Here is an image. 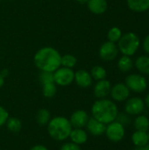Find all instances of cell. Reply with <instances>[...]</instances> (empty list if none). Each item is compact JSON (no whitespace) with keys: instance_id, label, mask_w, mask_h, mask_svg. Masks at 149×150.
<instances>
[{"instance_id":"2e32d148","label":"cell","mask_w":149,"mask_h":150,"mask_svg":"<svg viewBox=\"0 0 149 150\" xmlns=\"http://www.w3.org/2000/svg\"><path fill=\"white\" fill-rule=\"evenodd\" d=\"M87 5L90 11L96 15L105 13L108 8V3L106 0H89Z\"/></svg>"},{"instance_id":"4fadbf2b","label":"cell","mask_w":149,"mask_h":150,"mask_svg":"<svg viewBox=\"0 0 149 150\" xmlns=\"http://www.w3.org/2000/svg\"><path fill=\"white\" fill-rule=\"evenodd\" d=\"M74 82L81 88L86 89L91 86L93 79L90 72L85 69H79L75 72Z\"/></svg>"},{"instance_id":"9a60e30c","label":"cell","mask_w":149,"mask_h":150,"mask_svg":"<svg viewBox=\"0 0 149 150\" xmlns=\"http://www.w3.org/2000/svg\"><path fill=\"white\" fill-rule=\"evenodd\" d=\"M68 139H70L71 142L76 145H83L87 142L89 139L88 132L85 131L83 128H72Z\"/></svg>"},{"instance_id":"7bdbcfd3","label":"cell","mask_w":149,"mask_h":150,"mask_svg":"<svg viewBox=\"0 0 149 150\" xmlns=\"http://www.w3.org/2000/svg\"><path fill=\"white\" fill-rule=\"evenodd\" d=\"M0 150H1V147H0Z\"/></svg>"},{"instance_id":"8992f818","label":"cell","mask_w":149,"mask_h":150,"mask_svg":"<svg viewBox=\"0 0 149 150\" xmlns=\"http://www.w3.org/2000/svg\"><path fill=\"white\" fill-rule=\"evenodd\" d=\"M105 134L107 139L112 142H119L123 140L126 134L125 126H123L119 121L115 120L112 123L106 125Z\"/></svg>"},{"instance_id":"ba28073f","label":"cell","mask_w":149,"mask_h":150,"mask_svg":"<svg viewBox=\"0 0 149 150\" xmlns=\"http://www.w3.org/2000/svg\"><path fill=\"white\" fill-rule=\"evenodd\" d=\"M144 100L138 97H133L126 100L125 112L129 116H138L145 110Z\"/></svg>"},{"instance_id":"d6a6232c","label":"cell","mask_w":149,"mask_h":150,"mask_svg":"<svg viewBox=\"0 0 149 150\" xmlns=\"http://www.w3.org/2000/svg\"><path fill=\"white\" fill-rule=\"evenodd\" d=\"M29 150H48V149L44 145L37 144V145H34L33 147H32Z\"/></svg>"},{"instance_id":"d590c367","label":"cell","mask_w":149,"mask_h":150,"mask_svg":"<svg viewBox=\"0 0 149 150\" xmlns=\"http://www.w3.org/2000/svg\"><path fill=\"white\" fill-rule=\"evenodd\" d=\"M4 77L1 75V73H0V89L3 87V85L4 84Z\"/></svg>"},{"instance_id":"5bb4252c","label":"cell","mask_w":149,"mask_h":150,"mask_svg":"<svg viewBox=\"0 0 149 150\" xmlns=\"http://www.w3.org/2000/svg\"><path fill=\"white\" fill-rule=\"evenodd\" d=\"M85 127L89 134H90L93 136L97 137V136H101V135L105 134L106 125H105L104 123L98 121L97 120H96L92 117V118L89 119Z\"/></svg>"},{"instance_id":"5b68a950","label":"cell","mask_w":149,"mask_h":150,"mask_svg":"<svg viewBox=\"0 0 149 150\" xmlns=\"http://www.w3.org/2000/svg\"><path fill=\"white\" fill-rule=\"evenodd\" d=\"M125 84L128 87L130 91L135 93H142L145 91L148 86V80L140 74H131L126 76Z\"/></svg>"},{"instance_id":"83f0119b","label":"cell","mask_w":149,"mask_h":150,"mask_svg":"<svg viewBox=\"0 0 149 150\" xmlns=\"http://www.w3.org/2000/svg\"><path fill=\"white\" fill-rule=\"evenodd\" d=\"M40 82L42 84L47 83H53L54 80V73L53 72H47V71H40L39 76Z\"/></svg>"},{"instance_id":"484cf974","label":"cell","mask_w":149,"mask_h":150,"mask_svg":"<svg viewBox=\"0 0 149 150\" xmlns=\"http://www.w3.org/2000/svg\"><path fill=\"white\" fill-rule=\"evenodd\" d=\"M77 63V59L76 56L70 54H67L64 55H61V66L68 68V69H73Z\"/></svg>"},{"instance_id":"d6986e66","label":"cell","mask_w":149,"mask_h":150,"mask_svg":"<svg viewBox=\"0 0 149 150\" xmlns=\"http://www.w3.org/2000/svg\"><path fill=\"white\" fill-rule=\"evenodd\" d=\"M133 64L140 73L143 75H149V56H139L135 60Z\"/></svg>"},{"instance_id":"e575fe53","label":"cell","mask_w":149,"mask_h":150,"mask_svg":"<svg viewBox=\"0 0 149 150\" xmlns=\"http://www.w3.org/2000/svg\"><path fill=\"white\" fill-rule=\"evenodd\" d=\"M0 73H1V75H2V76H3L4 77V78H5V77H6V76H7L9 75V71H8V69H3V70H2V71L0 72Z\"/></svg>"},{"instance_id":"ac0fdd59","label":"cell","mask_w":149,"mask_h":150,"mask_svg":"<svg viewBox=\"0 0 149 150\" xmlns=\"http://www.w3.org/2000/svg\"><path fill=\"white\" fill-rule=\"evenodd\" d=\"M132 142L135 147L142 148L149 143L148 132L143 131H135L132 135Z\"/></svg>"},{"instance_id":"6da1fadb","label":"cell","mask_w":149,"mask_h":150,"mask_svg":"<svg viewBox=\"0 0 149 150\" xmlns=\"http://www.w3.org/2000/svg\"><path fill=\"white\" fill-rule=\"evenodd\" d=\"M60 53L52 47H44L39 49L33 57L35 66L40 71L54 72L61 67Z\"/></svg>"},{"instance_id":"60d3db41","label":"cell","mask_w":149,"mask_h":150,"mask_svg":"<svg viewBox=\"0 0 149 150\" xmlns=\"http://www.w3.org/2000/svg\"><path fill=\"white\" fill-rule=\"evenodd\" d=\"M148 86H149V78H148Z\"/></svg>"},{"instance_id":"f546056e","label":"cell","mask_w":149,"mask_h":150,"mask_svg":"<svg viewBox=\"0 0 149 150\" xmlns=\"http://www.w3.org/2000/svg\"><path fill=\"white\" fill-rule=\"evenodd\" d=\"M60 150H82L79 145H76L73 142H66L62 144L60 148Z\"/></svg>"},{"instance_id":"30bf717a","label":"cell","mask_w":149,"mask_h":150,"mask_svg":"<svg viewBox=\"0 0 149 150\" xmlns=\"http://www.w3.org/2000/svg\"><path fill=\"white\" fill-rule=\"evenodd\" d=\"M110 95H111L112 98L113 99V101L124 102L129 98L130 90L125 83H116L115 85L112 86Z\"/></svg>"},{"instance_id":"cb8c5ba5","label":"cell","mask_w":149,"mask_h":150,"mask_svg":"<svg viewBox=\"0 0 149 150\" xmlns=\"http://www.w3.org/2000/svg\"><path fill=\"white\" fill-rule=\"evenodd\" d=\"M57 85L54 82L42 84V94L47 98H52L56 95Z\"/></svg>"},{"instance_id":"9c48e42d","label":"cell","mask_w":149,"mask_h":150,"mask_svg":"<svg viewBox=\"0 0 149 150\" xmlns=\"http://www.w3.org/2000/svg\"><path fill=\"white\" fill-rule=\"evenodd\" d=\"M119 54V48L116 43L111 41L104 42L99 48V56L102 60L110 62L114 60Z\"/></svg>"},{"instance_id":"ffe728a7","label":"cell","mask_w":149,"mask_h":150,"mask_svg":"<svg viewBox=\"0 0 149 150\" xmlns=\"http://www.w3.org/2000/svg\"><path fill=\"white\" fill-rule=\"evenodd\" d=\"M133 127L135 130L137 131H143V132H148L149 130V119L143 115L140 114L136 116L133 121Z\"/></svg>"},{"instance_id":"3957f363","label":"cell","mask_w":149,"mask_h":150,"mask_svg":"<svg viewBox=\"0 0 149 150\" xmlns=\"http://www.w3.org/2000/svg\"><path fill=\"white\" fill-rule=\"evenodd\" d=\"M72 128L69 120L64 116L54 117L47 125L49 137L56 142H64L68 139Z\"/></svg>"},{"instance_id":"277c9868","label":"cell","mask_w":149,"mask_h":150,"mask_svg":"<svg viewBox=\"0 0 149 150\" xmlns=\"http://www.w3.org/2000/svg\"><path fill=\"white\" fill-rule=\"evenodd\" d=\"M141 41L138 35L134 33L129 32L122 34L120 40L118 41V48L123 55L132 56L139 49Z\"/></svg>"},{"instance_id":"836d02e7","label":"cell","mask_w":149,"mask_h":150,"mask_svg":"<svg viewBox=\"0 0 149 150\" xmlns=\"http://www.w3.org/2000/svg\"><path fill=\"white\" fill-rule=\"evenodd\" d=\"M144 104H145V106L149 109V93L147 94V96H146V98L144 99Z\"/></svg>"},{"instance_id":"ab89813d","label":"cell","mask_w":149,"mask_h":150,"mask_svg":"<svg viewBox=\"0 0 149 150\" xmlns=\"http://www.w3.org/2000/svg\"><path fill=\"white\" fill-rule=\"evenodd\" d=\"M148 141H149V130H148Z\"/></svg>"},{"instance_id":"7c38bea8","label":"cell","mask_w":149,"mask_h":150,"mask_svg":"<svg viewBox=\"0 0 149 150\" xmlns=\"http://www.w3.org/2000/svg\"><path fill=\"white\" fill-rule=\"evenodd\" d=\"M111 89H112L111 82L106 79H104V80L97 81L93 88V92L97 99L106 98L110 95Z\"/></svg>"},{"instance_id":"7402d4cb","label":"cell","mask_w":149,"mask_h":150,"mask_svg":"<svg viewBox=\"0 0 149 150\" xmlns=\"http://www.w3.org/2000/svg\"><path fill=\"white\" fill-rule=\"evenodd\" d=\"M7 129L9 132L13 133V134H18L21 131L22 129V121L16 117H9L6 124H5Z\"/></svg>"},{"instance_id":"4316f807","label":"cell","mask_w":149,"mask_h":150,"mask_svg":"<svg viewBox=\"0 0 149 150\" xmlns=\"http://www.w3.org/2000/svg\"><path fill=\"white\" fill-rule=\"evenodd\" d=\"M121 36H122V32H121L120 28H119L117 26L112 27L108 31V33H107L108 40L111 41V42H113V43L118 42L120 40Z\"/></svg>"},{"instance_id":"74e56055","label":"cell","mask_w":149,"mask_h":150,"mask_svg":"<svg viewBox=\"0 0 149 150\" xmlns=\"http://www.w3.org/2000/svg\"><path fill=\"white\" fill-rule=\"evenodd\" d=\"M142 150H149V143L148 145H146L145 147L142 148Z\"/></svg>"},{"instance_id":"7a4b0ae2","label":"cell","mask_w":149,"mask_h":150,"mask_svg":"<svg viewBox=\"0 0 149 150\" xmlns=\"http://www.w3.org/2000/svg\"><path fill=\"white\" fill-rule=\"evenodd\" d=\"M119 113V108L116 103L108 98L97 99L91 106L92 117L105 125L115 121Z\"/></svg>"},{"instance_id":"f35d334b","label":"cell","mask_w":149,"mask_h":150,"mask_svg":"<svg viewBox=\"0 0 149 150\" xmlns=\"http://www.w3.org/2000/svg\"><path fill=\"white\" fill-rule=\"evenodd\" d=\"M143 148V147H142ZM142 148H139V147H135V149L133 150H142Z\"/></svg>"},{"instance_id":"b9f144b4","label":"cell","mask_w":149,"mask_h":150,"mask_svg":"<svg viewBox=\"0 0 149 150\" xmlns=\"http://www.w3.org/2000/svg\"><path fill=\"white\" fill-rule=\"evenodd\" d=\"M148 11H149V10H148ZM148 18H149V11H148Z\"/></svg>"},{"instance_id":"44dd1931","label":"cell","mask_w":149,"mask_h":150,"mask_svg":"<svg viewBox=\"0 0 149 150\" xmlns=\"http://www.w3.org/2000/svg\"><path fill=\"white\" fill-rule=\"evenodd\" d=\"M51 119H52L51 113L46 108L40 109L37 112L36 116H35V120H36L38 125H40L41 127H47V125L48 124V122L50 121Z\"/></svg>"},{"instance_id":"4dcf8cb0","label":"cell","mask_w":149,"mask_h":150,"mask_svg":"<svg viewBox=\"0 0 149 150\" xmlns=\"http://www.w3.org/2000/svg\"><path fill=\"white\" fill-rule=\"evenodd\" d=\"M117 121H119V123H121L123 126L127 125L130 122V116L128 114H123V113H119L118 117H117Z\"/></svg>"},{"instance_id":"f1b7e54d","label":"cell","mask_w":149,"mask_h":150,"mask_svg":"<svg viewBox=\"0 0 149 150\" xmlns=\"http://www.w3.org/2000/svg\"><path fill=\"white\" fill-rule=\"evenodd\" d=\"M9 112L2 105H0V127L5 126L8 119H9Z\"/></svg>"},{"instance_id":"8fae6325","label":"cell","mask_w":149,"mask_h":150,"mask_svg":"<svg viewBox=\"0 0 149 150\" xmlns=\"http://www.w3.org/2000/svg\"><path fill=\"white\" fill-rule=\"evenodd\" d=\"M89 119L90 116L87 112L84 110H76L72 112L68 120L73 128H84Z\"/></svg>"},{"instance_id":"52a82bcc","label":"cell","mask_w":149,"mask_h":150,"mask_svg":"<svg viewBox=\"0 0 149 150\" xmlns=\"http://www.w3.org/2000/svg\"><path fill=\"white\" fill-rule=\"evenodd\" d=\"M75 72L72 69L60 67L54 72V80L58 86H68L74 82Z\"/></svg>"},{"instance_id":"8d00e7d4","label":"cell","mask_w":149,"mask_h":150,"mask_svg":"<svg viewBox=\"0 0 149 150\" xmlns=\"http://www.w3.org/2000/svg\"><path fill=\"white\" fill-rule=\"evenodd\" d=\"M77 3H79V4H87V2L89 1V0H76Z\"/></svg>"},{"instance_id":"1f68e13d","label":"cell","mask_w":149,"mask_h":150,"mask_svg":"<svg viewBox=\"0 0 149 150\" xmlns=\"http://www.w3.org/2000/svg\"><path fill=\"white\" fill-rule=\"evenodd\" d=\"M142 47H143L144 51L149 55V34L147 35L146 38L144 39L143 43H142Z\"/></svg>"},{"instance_id":"d4e9b609","label":"cell","mask_w":149,"mask_h":150,"mask_svg":"<svg viewBox=\"0 0 149 150\" xmlns=\"http://www.w3.org/2000/svg\"><path fill=\"white\" fill-rule=\"evenodd\" d=\"M90 73L92 76V79H94L96 81L104 80L106 78V76H107V72H106L105 69L102 66H99V65L94 66L91 69Z\"/></svg>"},{"instance_id":"e0dca14e","label":"cell","mask_w":149,"mask_h":150,"mask_svg":"<svg viewBox=\"0 0 149 150\" xmlns=\"http://www.w3.org/2000/svg\"><path fill=\"white\" fill-rule=\"evenodd\" d=\"M128 8L135 12H143L149 10V0H126Z\"/></svg>"},{"instance_id":"603a6c76","label":"cell","mask_w":149,"mask_h":150,"mask_svg":"<svg viewBox=\"0 0 149 150\" xmlns=\"http://www.w3.org/2000/svg\"><path fill=\"white\" fill-rule=\"evenodd\" d=\"M133 67V62L130 56L123 55L119 58L118 62V68L122 72H128Z\"/></svg>"}]
</instances>
